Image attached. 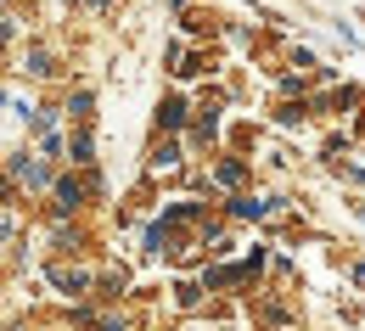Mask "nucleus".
Returning a JSON list of instances; mask_svg holds the SVG:
<instances>
[{"label":"nucleus","instance_id":"f257e3e1","mask_svg":"<svg viewBox=\"0 0 365 331\" xmlns=\"http://www.w3.org/2000/svg\"><path fill=\"white\" fill-rule=\"evenodd\" d=\"M51 281H56V292H68V298H85V292H91V270H79V264H73V270H68V264H56V270H51Z\"/></svg>","mask_w":365,"mask_h":331},{"label":"nucleus","instance_id":"f03ea898","mask_svg":"<svg viewBox=\"0 0 365 331\" xmlns=\"http://www.w3.org/2000/svg\"><path fill=\"white\" fill-rule=\"evenodd\" d=\"M79 202H85V180H73V174H68V180H56V219H68Z\"/></svg>","mask_w":365,"mask_h":331},{"label":"nucleus","instance_id":"7ed1b4c3","mask_svg":"<svg viewBox=\"0 0 365 331\" xmlns=\"http://www.w3.org/2000/svg\"><path fill=\"white\" fill-rule=\"evenodd\" d=\"M11 180H29V186H46V180H51V169H46V163H34L29 152H17V157H11Z\"/></svg>","mask_w":365,"mask_h":331},{"label":"nucleus","instance_id":"20e7f679","mask_svg":"<svg viewBox=\"0 0 365 331\" xmlns=\"http://www.w3.org/2000/svg\"><path fill=\"white\" fill-rule=\"evenodd\" d=\"M185 124V101L180 95H163V107H158V130H180Z\"/></svg>","mask_w":365,"mask_h":331},{"label":"nucleus","instance_id":"39448f33","mask_svg":"<svg viewBox=\"0 0 365 331\" xmlns=\"http://www.w3.org/2000/svg\"><path fill=\"white\" fill-rule=\"evenodd\" d=\"M62 157H73V163H91V157H96V141H91V130H73V141L62 146Z\"/></svg>","mask_w":365,"mask_h":331},{"label":"nucleus","instance_id":"423d86ee","mask_svg":"<svg viewBox=\"0 0 365 331\" xmlns=\"http://www.w3.org/2000/svg\"><path fill=\"white\" fill-rule=\"evenodd\" d=\"M230 214H242V219H259V214H270V202H259V196H236V202H230Z\"/></svg>","mask_w":365,"mask_h":331},{"label":"nucleus","instance_id":"0eeeda50","mask_svg":"<svg viewBox=\"0 0 365 331\" xmlns=\"http://www.w3.org/2000/svg\"><path fill=\"white\" fill-rule=\"evenodd\" d=\"M175 303H180V309H197V303H202V281H180L175 286Z\"/></svg>","mask_w":365,"mask_h":331},{"label":"nucleus","instance_id":"6e6552de","mask_svg":"<svg viewBox=\"0 0 365 331\" xmlns=\"http://www.w3.org/2000/svg\"><path fill=\"white\" fill-rule=\"evenodd\" d=\"M152 169H180V146H175V141H163L158 152H152Z\"/></svg>","mask_w":365,"mask_h":331},{"label":"nucleus","instance_id":"1a4fd4ad","mask_svg":"<svg viewBox=\"0 0 365 331\" xmlns=\"http://www.w3.org/2000/svg\"><path fill=\"white\" fill-rule=\"evenodd\" d=\"M29 130H34V135H51V130H56V112H51V107L29 112Z\"/></svg>","mask_w":365,"mask_h":331},{"label":"nucleus","instance_id":"9d476101","mask_svg":"<svg viewBox=\"0 0 365 331\" xmlns=\"http://www.w3.org/2000/svg\"><path fill=\"white\" fill-rule=\"evenodd\" d=\"M23 68H29L34 79H46V73H51V56H46V51H29V62H23Z\"/></svg>","mask_w":365,"mask_h":331},{"label":"nucleus","instance_id":"9b49d317","mask_svg":"<svg viewBox=\"0 0 365 331\" xmlns=\"http://www.w3.org/2000/svg\"><path fill=\"white\" fill-rule=\"evenodd\" d=\"M68 118H91V90H73V101H68Z\"/></svg>","mask_w":365,"mask_h":331},{"label":"nucleus","instance_id":"f8f14e48","mask_svg":"<svg viewBox=\"0 0 365 331\" xmlns=\"http://www.w3.org/2000/svg\"><path fill=\"white\" fill-rule=\"evenodd\" d=\"M214 180H220V186H242V163H220Z\"/></svg>","mask_w":365,"mask_h":331},{"label":"nucleus","instance_id":"ddd939ff","mask_svg":"<svg viewBox=\"0 0 365 331\" xmlns=\"http://www.w3.org/2000/svg\"><path fill=\"white\" fill-rule=\"evenodd\" d=\"M91 326L96 331H124V320H118V315H91Z\"/></svg>","mask_w":365,"mask_h":331}]
</instances>
